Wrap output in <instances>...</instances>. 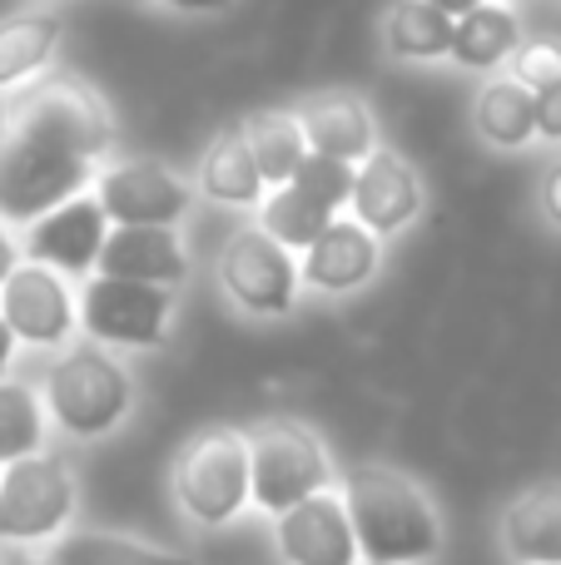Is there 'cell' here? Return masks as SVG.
<instances>
[{
  "instance_id": "1f68e13d",
  "label": "cell",
  "mask_w": 561,
  "mask_h": 565,
  "mask_svg": "<svg viewBox=\"0 0 561 565\" xmlns=\"http://www.w3.org/2000/svg\"><path fill=\"white\" fill-rule=\"evenodd\" d=\"M155 6L189 10V15H214V10H229V6H234V0H155Z\"/></svg>"
},
{
  "instance_id": "ac0fdd59",
  "label": "cell",
  "mask_w": 561,
  "mask_h": 565,
  "mask_svg": "<svg viewBox=\"0 0 561 565\" xmlns=\"http://www.w3.org/2000/svg\"><path fill=\"white\" fill-rule=\"evenodd\" d=\"M522 45V25H517L512 6H477L453 20V50L447 55L463 70H497L502 60L517 55Z\"/></svg>"
},
{
  "instance_id": "603a6c76",
  "label": "cell",
  "mask_w": 561,
  "mask_h": 565,
  "mask_svg": "<svg viewBox=\"0 0 561 565\" xmlns=\"http://www.w3.org/2000/svg\"><path fill=\"white\" fill-rule=\"evenodd\" d=\"M204 194L219 199V204H234V209H254L264 204V179L254 169V154L244 145V129H224L214 139V149L204 154Z\"/></svg>"
},
{
  "instance_id": "83f0119b",
  "label": "cell",
  "mask_w": 561,
  "mask_h": 565,
  "mask_svg": "<svg viewBox=\"0 0 561 565\" xmlns=\"http://www.w3.org/2000/svg\"><path fill=\"white\" fill-rule=\"evenodd\" d=\"M512 79L517 85H527L532 95L537 89H547V85H557L561 79V45L557 40H527V45H517Z\"/></svg>"
},
{
  "instance_id": "9c48e42d",
  "label": "cell",
  "mask_w": 561,
  "mask_h": 565,
  "mask_svg": "<svg viewBox=\"0 0 561 565\" xmlns=\"http://www.w3.org/2000/svg\"><path fill=\"white\" fill-rule=\"evenodd\" d=\"M219 282L254 318H284L298 298V258L264 228H239L219 254Z\"/></svg>"
},
{
  "instance_id": "d590c367",
  "label": "cell",
  "mask_w": 561,
  "mask_h": 565,
  "mask_svg": "<svg viewBox=\"0 0 561 565\" xmlns=\"http://www.w3.org/2000/svg\"><path fill=\"white\" fill-rule=\"evenodd\" d=\"M487 6H512V0H487Z\"/></svg>"
},
{
  "instance_id": "7402d4cb",
  "label": "cell",
  "mask_w": 561,
  "mask_h": 565,
  "mask_svg": "<svg viewBox=\"0 0 561 565\" xmlns=\"http://www.w3.org/2000/svg\"><path fill=\"white\" fill-rule=\"evenodd\" d=\"M383 45L398 60H437L453 50V20L427 0H393L383 15Z\"/></svg>"
},
{
  "instance_id": "836d02e7",
  "label": "cell",
  "mask_w": 561,
  "mask_h": 565,
  "mask_svg": "<svg viewBox=\"0 0 561 565\" xmlns=\"http://www.w3.org/2000/svg\"><path fill=\"white\" fill-rule=\"evenodd\" d=\"M15 362V338H10V328H6V318H0V377H6V367Z\"/></svg>"
},
{
  "instance_id": "484cf974",
  "label": "cell",
  "mask_w": 561,
  "mask_h": 565,
  "mask_svg": "<svg viewBox=\"0 0 561 565\" xmlns=\"http://www.w3.org/2000/svg\"><path fill=\"white\" fill-rule=\"evenodd\" d=\"M50 565H194L174 551L145 546V541L129 536H105V531H80V536H65L55 546Z\"/></svg>"
},
{
  "instance_id": "ba28073f",
  "label": "cell",
  "mask_w": 561,
  "mask_h": 565,
  "mask_svg": "<svg viewBox=\"0 0 561 565\" xmlns=\"http://www.w3.org/2000/svg\"><path fill=\"white\" fill-rule=\"evenodd\" d=\"M80 322L95 342L105 348H159L169 332V288H149V282H125L95 274L85 292L75 298Z\"/></svg>"
},
{
  "instance_id": "5b68a950",
  "label": "cell",
  "mask_w": 561,
  "mask_h": 565,
  "mask_svg": "<svg viewBox=\"0 0 561 565\" xmlns=\"http://www.w3.org/2000/svg\"><path fill=\"white\" fill-rule=\"evenodd\" d=\"M174 497L199 526H229L248 507V441L244 431H204L174 467Z\"/></svg>"
},
{
  "instance_id": "cb8c5ba5",
  "label": "cell",
  "mask_w": 561,
  "mask_h": 565,
  "mask_svg": "<svg viewBox=\"0 0 561 565\" xmlns=\"http://www.w3.org/2000/svg\"><path fill=\"white\" fill-rule=\"evenodd\" d=\"M328 224H334V214H328V209H318L314 199H304L298 189H288V184L284 189H268L264 204H258V228H264L278 248H288V254L314 248L318 238H324Z\"/></svg>"
},
{
  "instance_id": "f546056e",
  "label": "cell",
  "mask_w": 561,
  "mask_h": 565,
  "mask_svg": "<svg viewBox=\"0 0 561 565\" xmlns=\"http://www.w3.org/2000/svg\"><path fill=\"white\" fill-rule=\"evenodd\" d=\"M542 209H547V218L561 228V159L547 169V179H542Z\"/></svg>"
},
{
  "instance_id": "d6986e66",
  "label": "cell",
  "mask_w": 561,
  "mask_h": 565,
  "mask_svg": "<svg viewBox=\"0 0 561 565\" xmlns=\"http://www.w3.org/2000/svg\"><path fill=\"white\" fill-rule=\"evenodd\" d=\"M60 35H65V20L50 10H25V15L0 20V89L40 75L55 60Z\"/></svg>"
},
{
  "instance_id": "4316f807",
  "label": "cell",
  "mask_w": 561,
  "mask_h": 565,
  "mask_svg": "<svg viewBox=\"0 0 561 565\" xmlns=\"http://www.w3.org/2000/svg\"><path fill=\"white\" fill-rule=\"evenodd\" d=\"M288 189H298L304 199H314L318 209H328V214L338 218V209H348V199H353V164L308 154L304 164H298V174L288 179Z\"/></svg>"
},
{
  "instance_id": "2e32d148",
  "label": "cell",
  "mask_w": 561,
  "mask_h": 565,
  "mask_svg": "<svg viewBox=\"0 0 561 565\" xmlns=\"http://www.w3.org/2000/svg\"><path fill=\"white\" fill-rule=\"evenodd\" d=\"M378 274V238L353 218H334L314 248L298 258V282L318 292H353Z\"/></svg>"
},
{
  "instance_id": "5bb4252c",
  "label": "cell",
  "mask_w": 561,
  "mask_h": 565,
  "mask_svg": "<svg viewBox=\"0 0 561 565\" xmlns=\"http://www.w3.org/2000/svg\"><path fill=\"white\" fill-rule=\"evenodd\" d=\"M278 551L288 565H358V541L348 526L343 497L324 491L278 516Z\"/></svg>"
},
{
  "instance_id": "30bf717a",
  "label": "cell",
  "mask_w": 561,
  "mask_h": 565,
  "mask_svg": "<svg viewBox=\"0 0 561 565\" xmlns=\"http://www.w3.org/2000/svg\"><path fill=\"white\" fill-rule=\"evenodd\" d=\"M109 238V218L105 209L95 204V194H75L65 199L60 209H50V214H40L35 224H25V244H20V254H25V264H40L50 268V274H95L99 264V248H105Z\"/></svg>"
},
{
  "instance_id": "7c38bea8",
  "label": "cell",
  "mask_w": 561,
  "mask_h": 565,
  "mask_svg": "<svg viewBox=\"0 0 561 565\" xmlns=\"http://www.w3.org/2000/svg\"><path fill=\"white\" fill-rule=\"evenodd\" d=\"M353 224H363L373 238L398 234L417 218L423 209V184H417V169L407 164L393 149H373L363 164L353 169Z\"/></svg>"
},
{
  "instance_id": "e575fe53",
  "label": "cell",
  "mask_w": 561,
  "mask_h": 565,
  "mask_svg": "<svg viewBox=\"0 0 561 565\" xmlns=\"http://www.w3.org/2000/svg\"><path fill=\"white\" fill-rule=\"evenodd\" d=\"M0 565H50V561L30 556V551H20V546H6V551H0Z\"/></svg>"
},
{
  "instance_id": "3957f363",
  "label": "cell",
  "mask_w": 561,
  "mask_h": 565,
  "mask_svg": "<svg viewBox=\"0 0 561 565\" xmlns=\"http://www.w3.org/2000/svg\"><path fill=\"white\" fill-rule=\"evenodd\" d=\"M40 402H45V417L60 431L89 441V437L115 431L129 417L135 382H129V372L105 348H70L45 367Z\"/></svg>"
},
{
  "instance_id": "d6a6232c",
  "label": "cell",
  "mask_w": 561,
  "mask_h": 565,
  "mask_svg": "<svg viewBox=\"0 0 561 565\" xmlns=\"http://www.w3.org/2000/svg\"><path fill=\"white\" fill-rule=\"evenodd\" d=\"M427 6H437L447 20H457V15H467V10H477L483 0H427Z\"/></svg>"
},
{
  "instance_id": "8fae6325",
  "label": "cell",
  "mask_w": 561,
  "mask_h": 565,
  "mask_svg": "<svg viewBox=\"0 0 561 565\" xmlns=\"http://www.w3.org/2000/svg\"><path fill=\"white\" fill-rule=\"evenodd\" d=\"M0 318H6L10 338L30 342V348H60L80 328V308H75L70 282L40 264H20L6 278V288H0Z\"/></svg>"
},
{
  "instance_id": "6da1fadb",
  "label": "cell",
  "mask_w": 561,
  "mask_h": 565,
  "mask_svg": "<svg viewBox=\"0 0 561 565\" xmlns=\"http://www.w3.org/2000/svg\"><path fill=\"white\" fill-rule=\"evenodd\" d=\"M109 145V109L85 85L60 79L10 105L0 125V224H35L65 199L85 194Z\"/></svg>"
},
{
  "instance_id": "4dcf8cb0",
  "label": "cell",
  "mask_w": 561,
  "mask_h": 565,
  "mask_svg": "<svg viewBox=\"0 0 561 565\" xmlns=\"http://www.w3.org/2000/svg\"><path fill=\"white\" fill-rule=\"evenodd\" d=\"M20 268V244H15V234H10L6 224H0V288H6V278Z\"/></svg>"
},
{
  "instance_id": "7a4b0ae2",
  "label": "cell",
  "mask_w": 561,
  "mask_h": 565,
  "mask_svg": "<svg viewBox=\"0 0 561 565\" xmlns=\"http://www.w3.org/2000/svg\"><path fill=\"white\" fill-rule=\"evenodd\" d=\"M343 511L358 541V561L368 565H417L443 546V521L433 501L393 467H358L343 481Z\"/></svg>"
},
{
  "instance_id": "8992f818",
  "label": "cell",
  "mask_w": 561,
  "mask_h": 565,
  "mask_svg": "<svg viewBox=\"0 0 561 565\" xmlns=\"http://www.w3.org/2000/svg\"><path fill=\"white\" fill-rule=\"evenodd\" d=\"M75 511V477L55 451H35L0 471V541L30 546L65 531Z\"/></svg>"
},
{
  "instance_id": "44dd1931",
  "label": "cell",
  "mask_w": 561,
  "mask_h": 565,
  "mask_svg": "<svg viewBox=\"0 0 561 565\" xmlns=\"http://www.w3.org/2000/svg\"><path fill=\"white\" fill-rule=\"evenodd\" d=\"M477 135L497 149H522L537 135V95L512 75L487 79L477 95Z\"/></svg>"
},
{
  "instance_id": "f1b7e54d",
  "label": "cell",
  "mask_w": 561,
  "mask_h": 565,
  "mask_svg": "<svg viewBox=\"0 0 561 565\" xmlns=\"http://www.w3.org/2000/svg\"><path fill=\"white\" fill-rule=\"evenodd\" d=\"M537 135L561 139V79L547 89H537Z\"/></svg>"
},
{
  "instance_id": "ffe728a7",
  "label": "cell",
  "mask_w": 561,
  "mask_h": 565,
  "mask_svg": "<svg viewBox=\"0 0 561 565\" xmlns=\"http://www.w3.org/2000/svg\"><path fill=\"white\" fill-rule=\"evenodd\" d=\"M244 145L254 154V169L264 179V189H284L288 179L298 174V164L308 159V145H304V129L288 109H264V115H248L244 125Z\"/></svg>"
},
{
  "instance_id": "9a60e30c",
  "label": "cell",
  "mask_w": 561,
  "mask_h": 565,
  "mask_svg": "<svg viewBox=\"0 0 561 565\" xmlns=\"http://www.w3.org/2000/svg\"><path fill=\"white\" fill-rule=\"evenodd\" d=\"M95 274L149 282V288H179L189 274L184 238L179 228H109Z\"/></svg>"
},
{
  "instance_id": "e0dca14e",
  "label": "cell",
  "mask_w": 561,
  "mask_h": 565,
  "mask_svg": "<svg viewBox=\"0 0 561 565\" xmlns=\"http://www.w3.org/2000/svg\"><path fill=\"white\" fill-rule=\"evenodd\" d=\"M502 541L517 565H561V487H537L507 507Z\"/></svg>"
},
{
  "instance_id": "d4e9b609",
  "label": "cell",
  "mask_w": 561,
  "mask_h": 565,
  "mask_svg": "<svg viewBox=\"0 0 561 565\" xmlns=\"http://www.w3.org/2000/svg\"><path fill=\"white\" fill-rule=\"evenodd\" d=\"M45 447V402L30 382L0 377V467L25 461Z\"/></svg>"
},
{
  "instance_id": "4fadbf2b",
  "label": "cell",
  "mask_w": 561,
  "mask_h": 565,
  "mask_svg": "<svg viewBox=\"0 0 561 565\" xmlns=\"http://www.w3.org/2000/svg\"><path fill=\"white\" fill-rule=\"evenodd\" d=\"M298 129H304L308 154L338 159V164H363L378 149V129H373V109L363 105L348 89H328V95H314L298 105Z\"/></svg>"
},
{
  "instance_id": "52a82bcc",
  "label": "cell",
  "mask_w": 561,
  "mask_h": 565,
  "mask_svg": "<svg viewBox=\"0 0 561 565\" xmlns=\"http://www.w3.org/2000/svg\"><path fill=\"white\" fill-rule=\"evenodd\" d=\"M89 194L105 209L109 228H174L194 204V189L155 159H119L99 169Z\"/></svg>"
},
{
  "instance_id": "277c9868",
  "label": "cell",
  "mask_w": 561,
  "mask_h": 565,
  "mask_svg": "<svg viewBox=\"0 0 561 565\" xmlns=\"http://www.w3.org/2000/svg\"><path fill=\"white\" fill-rule=\"evenodd\" d=\"M248 507L284 516L308 497L334 491V461L324 441L298 422H264L248 431Z\"/></svg>"
}]
</instances>
